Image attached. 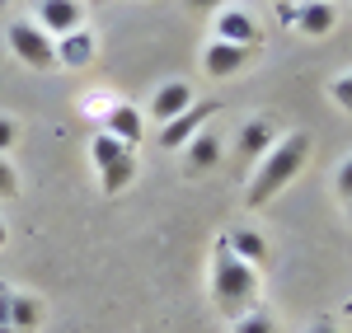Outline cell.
Returning <instances> with one entry per match:
<instances>
[{
  "label": "cell",
  "mask_w": 352,
  "mask_h": 333,
  "mask_svg": "<svg viewBox=\"0 0 352 333\" xmlns=\"http://www.w3.org/2000/svg\"><path fill=\"white\" fill-rule=\"evenodd\" d=\"M0 333H19V329H10V324H0Z\"/></svg>",
  "instance_id": "28"
},
{
  "label": "cell",
  "mask_w": 352,
  "mask_h": 333,
  "mask_svg": "<svg viewBox=\"0 0 352 333\" xmlns=\"http://www.w3.org/2000/svg\"><path fill=\"white\" fill-rule=\"evenodd\" d=\"M226 244H230V249L240 253L244 263H254V268H263V263H268V240H263V235H258V230H230V235H226Z\"/></svg>",
  "instance_id": "13"
},
{
  "label": "cell",
  "mask_w": 352,
  "mask_h": 333,
  "mask_svg": "<svg viewBox=\"0 0 352 333\" xmlns=\"http://www.w3.org/2000/svg\"><path fill=\"white\" fill-rule=\"evenodd\" d=\"M38 28L52 38L80 28V0H38Z\"/></svg>",
  "instance_id": "7"
},
{
  "label": "cell",
  "mask_w": 352,
  "mask_h": 333,
  "mask_svg": "<svg viewBox=\"0 0 352 333\" xmlns=\"http://www.w3.org/2000/svg\"><path fill=\"white\" fill-rule=\"evenodd\" d=\"M38 319H43V306H38V296H19V291H14V301H10V329L33 333V329H38Z\"/></svg>",
  "instance_id": "15"
},
{
  "label": "cell",
  "mask_w": 352,
  "mask_h": 333,
  "mask_svg": "<svg viewBox=\"0 0 352 333\" xmlns=\"http://www.w3.org/2000/svg\"><path fill=\"white\" fill-rule=\"evenodd\" d=\"M333 183H338V197H343V202H352V155L343 160V169H338V179H333Z\"/></svg>",
  "instance_id": "21"
},
{
  "label": "cell",
  "mask_w": 352,
  "mask_h": 333,
  "mask_svg": "<svg viewBox=\"0 0 352 333\" xmlns=\"http://www.w3.org/2000/svg\"><path fill=\"white\" fill-rule=\"evenodd\" d=\"M329 99H333L343 113H352V76H338V80L329 84Z\"/></svg>",
  "instance_id": "19"
},
{
  "label": "cell",
  "mask_w": 352,
  "mask_h": 333,
  "mask_svg": "<svg viewBox=\"0 0 352 333\" xmlns=\"http://www.w3.org/2000/svg\"><path fill=\"white\" fill-rule=\"evenodd\" d=\"M5 5H10V0H0V10H5Z\"/></svg>",
  "instance_id": "29"
},
{
  "label": "cell",
  "mask_w": 352,
  "mask_h": 333,
  "mask_svg": "<svg viewBox=\"0 0 352 333\" xmlns=\"http://www.w3.org/2000/svg\"><path fill=\"white\" fill-rule=\"evenodd\" d=\"M235 333H272V319L268 314H258V310H249L235 319Z\"/></svg>",
  "instance_id": "18"
},
{
  "label": "cell",
  "mask_w": 352,
  "mask_h": 333,
  "mask_svg": "<svg viewBox=\"0 0 352 333\" xmlns=\"http://www.w3.org/2000/svg\"><path fill=\"white\" fill-rule=\"evenodd\" d=\"M221 160V141L212 137V132H197V137L188 141V165L192 169H212Z\"/></svg>",
  "instance_id": "16"
},
{
  "label": "cell",
  "mask_w": 352,
  "mask_h": 333,
  "mask_svg": "<svg viewBox=\"0 0 352 333\" xmlns=\"http://www.w3.org/2000/svg\"><path fill=\"white\" fill-rule=\"evenodd\" d=\"M272 141H277V132H272L268 117H254V122H244L240 127V155L244 160H263L272 150Z\"/></svg>",
  "instance_id": "12"
},
{
  "label": "cell",
  "mask_w": 352,
  "mask_h": 333,
  "mask_svg": "<svg viewBox=\"0 0 352 333\" xmlns=\"http://www.w3.org/2000/svg\"><path fill=\"white\" fill-rule=\"evenodd\" d=\"M348 207H352V202H348Z\"/></svg>",
  "instance_id": "31"
},
{
  "label": "cell",
  "mask_w": 352,
  "mask_h": 333,
  "mask_svg": "<svg viewBox=\"0 0 352 333\" xmlns=\"http://www.w3.org/2000/svg\"><path fill=\"white\" fill-rule=\"evenodd\" d=\"M192 10H226V0H188Z\"/></svg>",
  "instance_id": "25"
},
{
  "label": "cell",
  "mask_w": 352,
  "mask_h": 333,
  "mask_svg": "<svg viewBox=\"0 0 352 333\" xmlns=\"http://www.w3.org/2000/svg\"><path fill=\"white\" fill-rule=\"evenodd\" d=\"M10 301H14V291L0 286V324H10Z\"/></svg>",
  "instance_id": "24"
},
{
  "label": "cell",
  "mask_w": 352,
  "mask_h": 333,
  "mask_svg": "<svg viewBox=\"0 0 352 333\" xmlns=\"http://www.w3.org/2000/svg\"><path fill=\"white\" fill-rule=\"evenodd\" d=\"M310 333H338V324H324V319H320V324H315Z\"/></svg>",
  "instance_id": "26"
},
{
  "label": "cell",
  "mask_w": 352,
  "mask_h": 333,
  "mask_svg": "<svg viewBox=\"0 0 352 333\" xmlns=\"http://www.w3.org/2000/svg\"><path fill=\"white\" fill-rule=\"evenodd\" d=\"M188 104H192V89L184 80H169V84H160V89H155V99H151V117L164 127L169 117H179Z\"/></svg>",
  "instance_id": "8"
},
{
  "label": "cell",
  "mask_w": 352,
  "mask_h": 333,
  "mask_svg": "<svg viewBox=\"0 0 352 333\" xmlns=\"http://www.w3.org/2000/svg\"><path fill=\"white\" fill-rule=\"evenodd\" d=\"M305 160H310V137H305V132H287L282 141H272V150L258 160V174H254L244 202H249V207H268L272 197L305 169Z\"/></svg>",
  "instance_id": "2"
},
{
  "label": "cell",
  "mask_w": 352,
  "mask_h": 333,
  "mask_svg": "<svg viewBox=\"0 0 352 333\" xmlns=\"http://www.w3.org/2000/svg\"><path fill=\"white\" fill-rule=\"evenodd\" d=\"M217 38L221 43H240V47H254V52H258V24H254L249 10H235V5L217 10Z\"/></svg>",
  "instance_id": "5"
},
{
  "label": "cell",
  "mask_w": 352,
  "mask_h": 333,
  "mask_svg": "<svg viewBox=\"0 0 352 333\" xmlns=\"http://www.w3.org/2000/svg\"><path fill=\"white\" fill-rule=\"evenodd\" d=\"M249 56H254V47H240V43H221V38H212V47L202 52V66H207V76H235V71H244L249 66Z\"/></svg>",
  "instance_id": "6"
},
{
  "label": "cell",
  "mask_w": 352,
  "mask_h": 333,
  "mask_svg": "<svg viewBox=\"0 0 352 333\" xmlns=\"http://www.w3.org/2000/svg\"><path fill=\"white\" fill-rule=\"evenodd\" d=\"M212 296H217V310L240 319L254 310L258 301V268L244 263L240 253L226 244V235L217 240V253H212Z\"/></svg>",
  "instance_id": "1"
},
{
  "label": "cell",
  "mask_w": 352,
  "mask_h": 333,
  "mask_svg": "<svg viewBox=\"0 0 352 333\" xmlns=\"http://www.w3.org/2000/svg\"><path fill=\"white\" fill-rule=\"evenodd\" d=\"M56 61L71 66V71L89 66V61H94V33H80V28L61 33V43H56Z\"/></svg>",
  "instance_id": "11"
},
{
  "label": "cell",
  "mask_w": 352,
  "mask_h": 333,
  "mask_svg": "<svg viewBox=\"0 0 352 333\" xmlns=\"http://www.w3.org/2000/svg\"><path fill=\"white\" fill-rule=\"evenodd\" d=\"M217 108H221V104H212V99H207V104H197V99H192V104L179 113V117H169V122L160 127V146H164V150H174V146H188V141L202 132V122H207V117H212Z\"/></svg>",
  "instance_id": "4"
},
{
  "label": "cell",
  "mask_w": 352,
  "mask_h": 333,
  "mask_svg": "<svg viewBox=\"0 0 352 333\" xmlns=\"http://www.w3.org/2000/svg\"><path fill=\"white\" fill-rule=\"evenodd\" d=\"M5 43H10V52L19 56L24 66H33V71H52L56 66V38L52 33H43L38 24H10L5 28Z\"/></svg>",
  "instance_id": "3"
},
{
  "label": "cell",
  "mask_w": 352,
  "mask_h": 333,
  "mask_svg": "<svg viewBox=\"0 0 352 333\" xmlns=\"http://www.w3.org/2000/svg\"><path fill=\"white\" fill-rule=\"evenodd\" d=\"M104 132H109V137H118L122 146H141L146 117H141L132 104H113V108H109V122H104Z\"/></svg>",
  "instance_id": "9"
},
{
  "label": "cell",
  "mask_w": 352,
  "mask_h": 333,
  "mask_svg": "<svg viewBox=\"0 0 352 333\" xmlns=\"http://www.w3.org/2000/svg\"><path fill=\"white\" fill-rule=\"evenodd\" d=\"M277 19H282V24H296L300 19V0H282V5H277Z\"/></svg>",
  "instance_id": "23"
},
{
  "label": "cell",
  "mask_w": 352,
  "mask_h": 333,
  "mask_svg": "<svg viewBox=\"0 0 352 333\" xmlns=\"http://www.w3.org/2000/svg\"><path fill=\"white\" fill-rule=\"evenodd\" d=\"M272 5H282V0H272Z\"/></svg>",
  "instance_id": "30"
},
{
  "label": "cell",
  "mask_w": 352,
  "mask_h": 333,
  "mask_svg": "<svg viewBox=\"0 0 352 333\" xmlns=\"http://www.w3.org/2000/svg\"><path fill=\"white\" fill-rule=\"evenodd\" d=\"M14 137H19V127H14L10 117H0V155H5V150L14 146Z\"/></svg>",
  "instance_id": "22"
},
{
  "label": "cell",
  "mask_w": 352,
  "mask_h": 333,
  "mask_svg": "<svg viewBox=\"0 0 352 333\" xmlns=\"http://www.w3.org/2000/svg\"><path fill=\"white\" fill-rule=\"evenodd\" d=\"M122 155H132V146H122L118 137H109V132H99V137L89 141V160L99 169H109L113 160H122Z\"/></svg>",
  "instance_id": "17"
},
{
  "label": "cell",
  "mask_w": 352,
  "mask_h": 333,
  "mask_svg": "<svg viewBox=\"0 0 352 333\" xmlns=\"http://www.w3.org/2000/svg\"><path fill=\"white\" fill-rule=\"evenodd\" d=\"M300 33L305 38H324V33H333V24H338V10H333V0H300Z\"/></svg>",
  "instance_id": "10"
},
{
  "label": "cell",
  "mask_w": 352,
  "mask_h": 333,
  "mask_svg": "<svg viewBox=\"0 0 352 333\" xmlns=\"http://www.w3.org/2000/svg\"><path fill=\"white\" fill-rule=\"evenodd\" d=\"M99 183H104L109 197H118L127 183H136V155H122V160H113L109 169H99Z\"/></svg>",
  "instance_id": "14"
},
{
  "label": "cell",
  "mask_w": 352,
  "mask_h": 333,
  "mask_svg": "<svg viewBox=\"0 0 352 333\" xmlns=\"http://www.w3.org/2000/svg\"><path fill=\"white\" fill-rule=\"evenodd\" d=\"M5 240H10V235H5V221H0V249H5Z\"/></svg>",
  "instance_id": "27"
},
{
  "label": "cell",
  "mask_w": 352,
  "mask_h": 333,
  "mask_svg": "<svg viewBox=\"0 0 352 333\" xmlns=\"http://www.w3.org/2000/svg\"><path fill=\"white\" fill-rule=\"evenodd\" d=\"M14 188H19V174H14V165L0 155V197H10Z\"/></svg>",
  "instance_id": "20"
}]
</instances>
